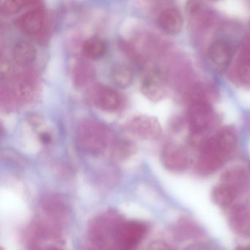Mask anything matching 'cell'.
<instances>
[{"mask_svg": "<svg viewBox=\"0 0 250 250\" xmlns=\"http://www.w3.org/2000/svg\"><path fill=\"white\" fill-rule=\"evenodd\" d=\"M238 140L229 127L218 130L200 145L197 170L201 175H211L222 168L236 151Z\"/></svg>", "mask_w": 250, "mask_h": 250, "instance_id": "1", "label": "cell"}, {"mask_svg": "<svg viewBox=\"0 0 250 250\" xmlns=\"http://www.w3.org/2000/svg\"><path fill=\"white\" fill-rule=\"evenodd\" d=\"M77 141L82 150L91 154L104 153L113 143L109 128L91 119L85 120L78 125Z\"/></svg>", "mask_w": 250, "mask_h": 250, "instance_id": "2", "label": "cell"}, {"mask_svg": "<svg viewBox=\"0 0 250 250\" xmlns=\"http://www.w3.org/2000/svg\"><path fill=\"white\" fill-rule=\"evenodd\" d=\"M62 225L45 216H38L29 226L27 240L31 249L59 248L62 243Z\"/></svg>", "mask_w": 250, "mask_h": 250, "instance_id": "3", "label": "cell"}, {"mask_svg": "<svg viewBox=\"0 0 250 250\" xmlns=\"http://www.w3.org/2000/svg\"><path fill=\"white\" fill-rule=\"evenodd\" d=\"M123 219L114 211L105 212L93 218L87 228V238L99 249H116V235Z\"/></svg>", "mask_w": 250, "mask_h": 250, "instance_id": "4", "label": "cell"}, {"mask_svg": "<svg viewBox=\"0 0 250 250\" xmlns=\"http://www.w3.org/2000/svg\"><path fill=\"white\" fill-rule=\"evenodd\" d=\"M187 121L193 137H201L217 125L218 117L208 102H190Z\"/></svg>", "mask_w": 250, "mask_h": 250, "instance_id": "5", "label": "cell"}, {"mask_svg": "<svg viewBox=\"0 0 250 250\" xmlns=\"http://www.w3.org/2000/svg\"><path fill=\"white\" fill-rule=\"evenodd\" d=\"M147 232V226L139 221H124L118 227L116 249L132 250L143 241Z\"/></svg>", "mask_w": 250, "mask_h": 250, "instance_id": "6", "label": "cell"}, {"mask_svg": "<svg viewBox=\"0 0 250 250\" xmlns=\"http://www.w3.org/2000/svg\"><path fill=\"white\" fill-rule=\"evenodd\" d=\"M128 134L140 140H156L162 134V127L155 117L140 115L133 117L125 124Z\"/></svg>", "mask_w": 250, "mask_h": 250, "instance_id": "7", "label": "cell"}, {"mask_svg": "<svg viewBox=\"0 0 250 250\" xmlns=\"http://www.w3.org/2000/svg\"><path fill=\"white\" fill-rule=\"evenodd\" d=\"M162 159L165 166L175 172L187 170L194 163L188 147L175 143L165 145L162 150Z\"/></svg>", "mask_w": 250, "mask_h": 250, "instance_id": "8", "label": "cell"}, {"mask_svg": "<svg viewBox=\"0 0 250 250\" xmlns=\"http://www.w3.org/2000/svg\"><path fill=\"white\" fill-rule=\"evenodd\" d=\"M229 226L237 235L242 238L250 237V206L247 202L233 204L229 208Z\"/></svg>", "mask_w": 250, "mask_h": 250, "instance_id": "9", "label": "cell"}, {"mask_svg": "<svg viewBox=\"0 0 250 250\" xmlns=\"http://www.w3.org/2000/svg\"><path fill=\"white\" fill-rule=\"evenodd\" d=\"M93 104L101 110L109 113H115L122 109L124 99L115 89L109 87H100L93 96Z\"/></svg>", "mask_w": 250, "mask_h": 250, "instance_id": "10", "label": "cell"}, {"mask_svg": "<svg viewBox=\"0 0 250 250\" xmlns=\"http://www.w3.org/2000/svg\"><path fill=\"white\" fill-rule=\"evenodd\" d=\"M42 211L43 214L59 222L61 225L68 220V208L63 200L55 194H48L42 199Z\"/></svg>", "mask_w": 250, "mask_h": 250, "instance_id": "11", "label": "cell"}, {"mask_svg": "<svg viewBox=\"0 0 250 250\" xmlns=\"http://www.w3.org/2000/svg\"><path fill=\"white\" fill-rule=\"evenodd\" d=\"M241 191L235 187L221 181L213 187L211 192L213 203L222 209L229 208Z\"/></svg>", "mask_w": 250, "mask_h": 250, "instance_id": "12", "label": "cell"}, {"mask_svg": "<svg viewBox=\"0 0 250 250\" xmlns=\"http://www.w3.org/2000/svg\"><path fill=\"white\" fill-rule=\"evenodd\" d=\"M37 87L34 82L27 77L17 78L13 85L14 100L19 104H29L34 100Z\"/></svg>", "mask_w": 250, "mask_h": 250, "instance_id": "13", "label": "cell"}, {"mask_svg": "<svg viewBox=\"0 0 250 250\" xmlns=\"http://www.w3.org/2000/svg\"><path fill=\"white\" fill-rule=\"evenodd\" d=\"M141 91L147 99L158 102L165 98L167 90L163 80L156 74H150L143 80Z\"/></svg>", "mask_w": 250, "mask_h": 250, "instance_id": "14", "label": "cell"}, {"mask_svg": "<svg viewBox=\"0 0 250 250\" xmlns=\"http://www.w3.org/2000/svg\"><path fill=\"white\" fill-rule=\"evenodd\" d=\"M232 55L230 45L225 41H216L209 47V58L213 64L219 68L228 66L232 59Z\"/></svg>", "mask_w": 250, "mask_h": 250, "instance_id": "15", "label": "cell"}, {"mask_svg": "<svg viewBox=\"0 0 250 250\" xmlns=\"http://www.w3.org/2000/svg\"><path fill=\"white\" fill-rule=\"evenodd\" d=\"M159 27L169 34H178L183 27L181 13L175 8H167L161 13L158 18Z\"/></svg>", "mask_w": 250, "mask_h": 250, "instance_id": "16", "label": "cell"}, {"mask_svg": "<svg viewBox=\"0 0 250 250\" xmlns=\"http://www.w3.org/2000/svg\"><path fill=\"white\" fill-rule=\"evenodd\" d=\"M249 176L245 168L237 165L228 168L221 175V181L235 187L243 192L248 184Z\"/></svg>", "mask_w": 250, "mask_h": 250, "instance_id": "17", "label": "cell"}, {"mask_svg": "<svg viewBox=\"0 0 250 250\" xmlns=\"http://www.w3.org/2000/svg\"><path fill=\"white\" fill-rule=\"evenodd\" d=\"M44 17L41 10H33L26 13L21 19V26L25 33L30 35L39 33L43 25Z\"/></svg>", "mask_w": 250, "mask_h": 250, "instance_id": "18", "label": "cell"}, {"mask_svg": "<svg viewBox=\"0 0 250 250\" xmlns=\"http://www.w3.org/2000/svg\"><path fill=\"white\" fill-rule=\"evenodd\" d=\"M14 58L20 65L31 63L36 58V49L30 42L21 41L15 45L13 51Z\"/></svg>", "mask_w": 250, "mask_h": 250, "instance_id": "19", "label": "cell"}, {"mask_svg": "<svg viewBox=\"0 0 250 250\" xmlns=\"http://www.w3.org/2000/svg\"><path fill=\"white\" fill-rule=\"evenodd\" d=\"M134 71L128 65H119L115 66L111 73L113 84L119 88L129 87L134 80Z\"/></svg>", "mask_w": 250, "mask_h": 250, "instance_id": "20", "label": "cell"}, {"mask_svg": "<svg viewBox=\"0 0 250 250\" xmlns=\"http://www.w3.org/2000/svg\"><path fill=\"white\" fill-rule=\"evenodd\" d=\"M106 45L99 38L87 39L83 44V52L87 58L97 60L102 58L106 53Z\"/></svg>", "mask_w": 250, "mask_h": 250, "instance_id": "21", "label": "cell"}, {"mask_svg": "<svg viewBox=\"0 0 250 250\" xmlns=\"http://www.w3.org/2000/svg\"><path fill=\"white\" fill-rule=\"evenodd\" d=\"M112 155L117 160H125L135 153L137 147L129 140H119L112 145Z\"/></svg>", "mask_w": 250, "mask_h": 250, "instance_id": "22", "label": "cell"}, {"mask_svg": "<svg viewBox=\"0 0 250 250\" xmlns=\"http://www.w3.org/2000/svg\"><path fill=\"white\" fill-rule=\"evenodd\" d=\"M237 79L241 84L250 87V56L244 55L240 59L236 70Z\"/></svg>", "mask_w": 250, "mask_h": 250, "instance_id": "23", "label": "cell"}, {"mask_svg": "<svg viewBox=\"0 0 250 250\" xmlns=\"http://www.w3.org/2000/svg\"><path fill=\"white\" fill-rule=\"evenodd\" d=\"M29 3L28 0H5L2 4V12L5 15H13Z\"/></svg>", "mask_w": 250, "mask_h": 250, "instance_id": "24", "label": "cell"}, {"mask_svg": "<svg viewBox=\"0 0 250 250\" xmlns=\"http://www.w3.org/2000/svg\"><path fill=\"white\" fill-rule=\"evenodd\" d=\"M187 220H181L176 226L177 234L181 238L191 236L194 233H197V229Z\"/></svg>", "mask_w": 250, "mask_h": 250, "instance_id": "25", "label": "cell"}, {"mask_svg": "<svg viewBox=\"0 0 250 250\" xmlns=\"http://www.w3.org/2000/svg\"><path fill=\"white\" fill-rule=\"evenodd\" d=\"M11 68L10 67V64L7 62H1V67H0V72L2 78H6L11 74Z\"/></svg>", "mask_w": 250, "mask_h": 250, "instance_id": "26", "label": "cell"}, {"mask_svg": "<svg viewBox=\"0 0 250 250\" xmlns=\"http://www.w3.org/2000/svg\"><path fill=\"white\" fill-rule=\"evenodd\" d=\"M211 1H216V0H211Z\"/></svg>", "mask_w": 250, "mask_h": 250, "instance_id": "27", "label": "cell"}, {"mask_svg": "<svg viewBox=\"0 0 250 250\" xmlns=\"http://www.w3.org/2000/svg\"><path fill=\"white\" fill-rule=\"evenodd\" d=\"M248 249H250V247H249V248H248Z\"/></svg>", "mask_w": 250, "mask_h": 250, "instance_id": "28", "label": "cell"}]
</instances>
